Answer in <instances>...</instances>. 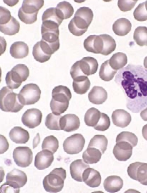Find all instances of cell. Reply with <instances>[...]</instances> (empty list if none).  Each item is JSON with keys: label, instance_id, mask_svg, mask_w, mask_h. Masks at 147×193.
Returning a JSON list of instances; mask_svg holds the SVG:
<instances>
[{"label": "cell", "instance_id": "cell-49", "mask_svg": "<svg viewBox=\"0 0 147 193\" xmlns=\"http://www.w3.org/2000/svg\"><path fill=\"white\" fill-rule=\"evenodd\" d=\"M144 67L147 69V56L144 59Z\"/></svg>", "mask_w": 147, "mask_h": 193}, {"label": "cell", "instance_id": "cell-9", "mask_svg": "<svg viewBox=\"0 0 147 193\" xmlns=\"http://www.w3.org/2000/svg\"><path fill=\"white\" fill-rule=\"evenodd\" d=\"M41 91L36 84L29 83L24 85L18 94L20 102L23 105L34 104L40 99Z\"/></svg>", "mask_w": 147, "mask_h": 193}, {"label": "cell", "instance_id": "cell-45", "mask_svg": "<svg viewBox=\"0 0 147 193\" xmlns=\"http://www.w3.org/2000/svg\"><path fill=\"white\" fill-rule=\"evenodd\" d=\"M0 8V25H3L10 20L12 16L10 11L7 9L1 6Z\"/></svg>", "mask_w": 147, "mask_h": 193}, {"label": "cell", "instance_id": "cell-39", "mask_svg": "<svg viewBox=\"0 0 147 193\" xmlns=\"http://www.w3.org/2000/svg\"><path fill=\"white\" fill-rule=\"evenodd\" d=\"M59 147V141L53 135L45 137L42 145V149L48 150L53 153L57 151Z\"/></svg>", "mask_w": 147, "mask_h": 193}, {"label": "cell", "instance_id": "cell-47", "mask_svg": "<svg viewBox=\"0 0 147 193\" xmlns=\"http://www.w3.org/2000/svg\"><path fill=\"white\" fill-rule=\"evenodd\" d=\"M140 116L144 121H147V107L141 111Z\"/></svg>", "mask_w": 147, "mask_h": 193}, {"label": "cell", "instance_id": "cell-28", "mask_svg": "<svg viewBox=\"0 0 147 193\" xmlns=\"http://www.w3.org/2000/svg\"><path fill=\"white\" fill-rule=\"evenodd\" d=\"M10 53L15 58H23L28 55L29 48L27 44L23 42H16L11 45Z\"/></svg>", "mask_w": 147, "mask_h": 193}, {"label": "cell", "instance_id": "cell-11", "mask_svg": "<svg viewBox=\"0 0 147 193\" xmlns=\"http://www.w3.org/2000/svg\"><path fill=\"white\" fill-rule=\"evenodd\" d=\"M85 143V140L82 134H74L65 140L63 143V149L67 154H77L82 150Z\"/></svg>", "mask_w": 147, "mask_h": 193}, {"label": "cell", "instance_id": "cell-33", "mask_svg": "<svg viewBox=\"0 0 147 193\" xmlns=\"http://www.w3.org/2000/svg\"><path fill=\"white\" fill-rule=\"evenodd\" d=\"M20 27L19 22L13 16L7 22L3 25H0L1 32L5 35H15L19 32Z\"/></svg>", "mask_w": 147, "mask_h": 193}, {"label": "cell", "instance_id": "cell-15", "mask_svg": "<svg viewBox=\"0 0 147 193\" xmlns=\"http://www.w3.org/2000/svg\"><path fill=\"white\" fill-rule=\"evenodd\" d=\"M13 158L18 166L26 168L29 166L33 160V152L27 147H18L13 151Z\"/></svg>", "mask_w": 147, "mask_h": 193}, {"label": "cell", "instance_id": "cell-2", "mask_svg": "<svg viewBox=\"0 0 147 193\" xmlns=\"http://www.w3.org/2000/svg\"><path fill=\"white\" fill-rule=\"evenodd\" d=\"M93 16V11L88 7H83L78 9L68 24L70 32L76 36L83 35L87 31Z\"/></svg>", "mask_w": 147, "mask_h": 193}, {"label": "cell", "instance_id": "cell-12", "mask_svg": "<svg viewBox=\"0 0 147 193\" xmlns=\"http://www.w3.org/2000/svg\"><path fill=\"white\" fill-rule=\"evenodd\" d=\"M6 182L4 184L13 189L16 192H19L20 188L24 186L27 182V177L24 172L14 168L7 173Z\"/></svg>", "mask_w": 147, "mask_h": 193}, {"label": "cell", "instance_id": "cell-29", "mask_svg": "<svg viewBox=\"0 0 147 193\" xmlns=\"http://www.w3.org/2000/svg\"><path fill=\"white\" fill-rule=\"evenodd\" d=\"M72 86L76 93L82 94L86 93L89 89L90 82L87 76H82L73 79Z\"/></svg>", "mask_w": 147, "mask_h": 193}, {"label": "cell", "instance_id": "cell-8", "mask_svg": "<svg viewBox=\"0 0 147 193\" xmlns=\"http://www.w3.org/2000/svg\"><path fill=\"white\" fill-rule=\"evenodd\" d=\"M29 74V69L25 64L16 65L6 74L5 80L7 87L12 90L18 88L27 80Z\"/></svg>", "mask_w": 147, "mask_h": 193}, {"label": "cell", "instance_id": "cell-14", "mask_svg": "<svg viewBox=\"0 0 147 193\" xmlns=\"http://www.w3.org/2000/svg\"><path fill=\"white\" fill-rule=\"evenodd\" d=\"M83 45L87 51L104 55L105 42L103 34L90 35L84 40Z\"/></svg>", "mask_w": 147, "mask_h": 193}, {"label": "cell", "instance_id": "cell-7", "mask_svg": "<svg viewBox=\"0 0 147 193\" xmlns=\"http://www.w3.org/2000/svg\"><path fill=\"white\" fill-rule=\"evenodd\" d=\"M0 109L5 112L17 113L24 105L19 101L18 94L7 86L3 87L0 92Z\"/></svg>", "mask_w": 147, "mask_h": 193}, {"label": "cell", "instance_id": "cell-38", "mask_svg": "<svg viewBox=\"0 0 147 193\" xmlns=\"http://www.w3.org/2000/svg\"><path fill=\"white\" fill-rule=\"evenodd\" d=\"M61 115H57L50 113L47 116L45 124L46 127L51 130H61L60 120Z\"/></svg>", "mask_w": 147, "mask_h": 193}, {"label": "cell", "instance_id": "cell-35", "mask_svg": "<svg viewBox=\"0 0 147 193\" xmlns=\"http://www.w3.org/2000/svg\"><path fill=\"white\" fill-rule=\"evenodd\" d=\"M108 143L107 139L103 135H95L90 140L88 147L95 148L103 154L106 150Z\"/></svg>", "mask_w": 147, "mask_h": 193}, {"label": "cell", "instance_id": "cell-31", "mask_svg": "<svg viewBox=\"0 0 147 193\" xmlns=\"http://www.w3.org/2000/svg\"><path fill=\"white\" fill-rule=\"evenodd\" d=\"M102 153L94 147H88L82 155L84 162L87 164H93L98 162L101 158Z\"/></svg>", "mask_w": 147, "mask_h": 193}, {"label": "cell", "instance_id": "cell-30", "mask_svg": "<svg viewBox=\"0 0 147 193\" xmlns=\"http://www.w3.org/2000/svg\"><path fill=\"white\" fill-rule=\"evenodd\" d=\"M56 13L61 19L70 18L74 13V9L69 2L64 1L59 3L56 8Z\"/></svg>", "mask_w": 147, "mask_h": 193}, {"label": "cell", "instance_id": "cell-26", "mask_svg": "<svg viewBox=\"0 0 147 193\" xmlns=\"http://www.w3.org/2000/svg\"><path fill=\"white\" fill-rule=\"evenodd\" d=\"M9 136L10 139L16 143H26L30 138L28 131L20 127L13 128L10 131Z\"/></svg>", "mask_w": 147, "mask_h": 193}, {"label": "cell", "instance_id": "cell-36", "mask_svg": "<svg viewBox=\"0 0 147 193\" xmlns=\"http://www.w3.org/2000/svg\"><path fill=\"white\" fill-rule=\"evenodd\" d=\"M117 71L113 69L109 63V60L105 61L101 65L99 72L100 78L105 81H109L113 78Z\"/></svg>", "mask_w": 147, "mask_h": 193}, {"label": "cell", "instance_id": "cell-34", "mask_svg": "<svg viewBox=\"0 0 147 193\" xmlns=\"http://www.w3.org/2000/svg\"><path fill=\"white\" fill-rule=\"evenodd\" d=\"M101 115V113L96 108H90L84 115V121L86 124L88 126L94 127L98 123Z\"/></svg>", "mask_w": 147, "mask_h": 193}, {"label": "cell", "instance_id": "cell-10", "mask_svg": "<svg viewBox=\"0 0 147 193\" xmlns=\"http://www.w3.org/2000/svg\"><path fill=\"white\" fill-rule=\"evenodd\" d=\"M59 26L53 22L42 21L41 30L42 39L50 44L60 45Z\"/></svg>", "mask_w": 147, "mask_h": 193}, {"label": "cell", "instance_id": "cell-51", "mask_svg": "<svg viewBox=\"0 0 147 193\" xmlns=\"http://www.w3.org/2000/svg\"></svg>", "mask_w": 147, "mask_h": 193}, {"label": "cell", "instance_id": "cell-17", "mask_svg": "<svg viewBox=\"0 0 147 193\" xmlns=\"http://www.w3.org/2000/svg\"><path fill=\"white\" fill-rule=\"evenodd\" d=\"M113 150L115 158L120 161H125L131 157L133 147L130 143L125 141L116 142Z\"/></svg>", "mask_w": 147, "mask_h": 193}, {"label": "cell", "instance_id": "cell-21", "mask_svg": "<svg viewBox=\"0 0 147 193\" xmlns=\"http://www.w3.org/2000/svg\"><path fill=\"white\" fill-rule=\"evenodd\" d=\"M83 182L90 187H98L101 183V176L100 173L94 169L88 168L86 169L82 174Z\"/></svg>", "mask_w": 147, "mask_h": 193}, {"label": "cell", "instance_id": "cell-46", "mask_svg": "<svg viewBox=\"0 0 147 193\" xmlns=\"http://www.w3.org/2000/svg\"><path fill=\"white\" fill-rule=\"evenodd\" d=\"M0 137V154H2L7 150L9 144L6 139L3 135H1Z\"/></svg>", "mask_w": 147, "mask_h": 193}, {"label": "cell", "instance_id": "cell-3", "mask_svg": "<svg viewBox=\"0 0 147 193\" xmlns=\"http://www.w3.org/2000/svg\"><path fill=\"white\" fill-rule=\"evenodd\" d=\"M52 95L50 103L51 110L55 115H60L68 108L72 97L71 92L67 87L59 85L53 89Z\"/></svg>", "mask_w": 147, "mask_h": 193}, {"label": "cell", "instance_id": "cell-4", "mask_svg": "<svg viewBox=\"0 0 147 193\" xmlns=\"http://www.w3.org/2000/svg\"><path fill=\"white\" fill-rule=\"evenodd\" d=\"M44 4L43 0H24L18 11L19 18L26 24L33 23L37 20L38 11Z\"/></svg>", "mask_w": 147, "mask_h": 193}, {"label": "cell", "instance_id": "cell-13", "mask_svg": "<svg viewBox=\"0 0 147 193\" xmlns=\"http://www.w3.org/2000/svg\"><path fill=\"white\" fill-rule=\"evenodd\" d=\"M128 175L141 184L147 185V163L136 162L130 164L127 168Z\"/></svg>", "mask_w": 147, "mask_h": 193}, {"label": "cell", "instance_id": "cell-50", "mask_svg": "<svg viewBox=\"0 0 147 193\" xmlns=\"http://www.w3.org/2000/svg\"><path fill=\"white\" fill-rule=\"evenodd\" d=\"M145 5L146 10L147 11V1H146L145 2Z\"/></svg>", "mask_w": 147, "mask_h": 193}, {"label": "cell", "instance_id": "cell-41", "mask_svg": "<svg viewBox=\"0 0 147 193\" xmlns=\"http://www.w3.org/2000/svg\"><path fill=\"white\" fill-rule=\"evenodd\" d=\"M120 141L127 142L134 147L136 145L138 139L134 133L129 131H123L119 134L116 137V142Z\"/></svg>", "mask_w": 147, "mask_h": 193}, {"label": "cell", "instance_id": "cell-5", "mask_svg": "<svg viewBox=\"0 0 147 193\" xmlns=\"http://www.w3.org/2000/svg\"><path fill=\"white\" fill-rule=\"evenodd\" d=\"M98 66V61L94 58L84 57L72 65L70 71L71 76L74 79L80 76L94 74L97 72Z\"/></svg>", "mask_w": 147, "mask_h": 193}, {"label": "cell", "instance_id": "cell-37", "mask_svg": "<svg viewBox=\"0 0 147 193\" xmlns=\"http://www.w3.org/2000/svg\"><path fill=\"white\" fill-rule=\"evenodd\" d=\"M133 38L139 46H147V27L145 26L137 27L134 31Z\"/></svg>", "mask_w": 147, "mask_h": 193}, {"label": "cell", "instance_id": "cell-48", "mask_svg": "<svg viewBox=\"0 0 147 193\" xmlns=\"http://www.w3.org/2000/svg\"><path fill=\"white\" fill-rule=\"evenodd\" d=\"M142 133L144 138L147 141V124L143 127L142 129Z\"/></svg>", "mask_w": 147, "mask_h": 193}, {"label": "cell", "instance_id": "cell-27", "mask_svg": "<svg viewBox=\"0 0 147 193\" xmlns=\"http://www.w3.org/2000/svg\"><path fill=\"white\" fill-rule=\"evenodd\" d=\"M131 24L128 19L121 18L115 21L113 25L112 29L116 35L123 36L131 31Z\"/></svg>", "mask_w": 147, "mask_h": 193}, {"label": "cell", "instance_id": "cell-24", "mask_svg": "<svg viewBox=\"0 0 147 193\" xmlns=\"http://www.w3.org/2000/svg\"><path fill=\"white\" fill-rule=\"evenodd\" d=\"M107 93L101 86H94L88 94L89 101L96 105H100L105 102L107 98Z\"/></svg>", "mask_w": 147, "mask_h": 193}, {"label": "cell", "instance_id": "cell-19", "mask_svg": "<svg viewBox=\"0 0 147 193\" xmlns=\"http://www.w3.org/2000/svg\"><path fill=\"white\" fill-rule=\"evenodd\" d=\"M53 153L47 149H43L35 156L34 166L38 170H43L50 167L53 161Z\"/></svg>", "mask_w": 147, "mask_h": 193}, {"label": "cell", "instance_id": "cell-1", "mask_svg": "<svg viewBox=\"0 0 147 193\" xmlns=\"http://www.w3.org/2000/svg\"><path fill=\"white\" fill-rule=\"evenodd\" d=\"M115 81L122 88L127 108L139 113L147 106V69L142 65L128 64L121 69Z\"/></svg>", "mask_w": 147, "mask_h": 193}, {"label": "cell", "instance_id": "cell-44", "mask_svg": "<svg viewBox=\"0 0 147 193\" xmlns=\"http://www.w3.org/2000/svg\"><path fill=\"white\" fill-rule=\"evenodd\" d=\"M137 1V0H118L117 5L120 10L125 12L131 10Z\"/></svg>", "mask_w": 147, "mask_h": 193}, {"label": "cell", "instance_id": "cell-20", "mask_svg": "<svg viewBox=\"0 0 147 193\" xmlns=\"http://www.w3.org/2000/svg\"><path fill=\"white\" fill-rule=\"evenodd\" d=\"M79 117L76 115L68 114L62 116L60 120L61 130L69 132L77 130L80 125Z\"/></svg>", "mask_w": 147, "mask_h": 193}, {"label": "cell", "instance_id": "cell-43", "mask_svg": "<svg viewBox=\"0 0 147 193\" xmlns=\"http://www.w3.org/2000/svg\"><path fill=\"white\" fill-rule=\"evenodd\" d=\"M110 124V120L108 115L105 113H101L100 118L94 128L96 130L104 131L109 129Z\"/></svg>", "mask_w": 147, "mask_h": 193}, {"label": "cell", "instance_id": "cell-22", "mask_svg": "<svg viewBox=\"0 0 147 193\" xmlns=\"http://www.w3.org/2000/svg\"><path fill=\"white\" fill-rule=\"evenodd\" d=\"M113 124L122 128L128 126L130 123L131 117L130 114L124 109H116L111 115Z\"/></svg>", "mask_w": 147, "mask_h": 193}, {"label": "cell", "instance_id": "cell-32", "mask_svg": "<svg viewBox=\"0 0 147 193\" xmlns=\"http://www.w3.org/2000/svg\"><path fill=\"white\" fill-rule=\"evenodd\" d=\"M127 62V58L126 54L121 52L114 54L109 60V63L111 67L117 71L123 68Z\"/></svg>", "mask_w": 147, "mask_h": 193}, {"label": "cell", "instance_id": "cell-18", "mask_svg": "<svg viewBox=\"0 0 147 193\" xmlns=\"http://www.w3.org/2000/svg\"><path fill=\"white\" fill-rule=\"evenodd\" d=\"M34 48L36 56L40 59L47 61L50 59L51 55L57 50L42 39L34 45Z\"/></svg>", "mask_w": 147, "mask_h": 193}, {"label": "cell", "instance_id": "cell-23", "mask_svg": "<svg viewBox=\"0 0 147 193\" xmlns=\"http://www.w3.org/2000/svg\"><path fill=\"white\" fill-rule=\"evenodd\" d=\"M89 167L90 166L82 159L74 160L71 164L70 166V173L71 177L78 182H83V173L84 170Z\"/></svg>", "mask_w": 147, "mask_h": 193}, {"label": "cell", "instance_id": "cell-42", "mask_svg": "<svg viewBox=\"0 0 147 193\" xmlns=\"http://www.w3.org/2000/svg\"><path fill=\"white\" fill-rule=\"evenodd\" d=\"M134 17L136 20L142 21L147 20V11L145 2L140 3L135 9L133 12Z\"/></svg>", "mask_w": 147, "mask_h": 193}, {"label": "cell", "instance_id": "cell-16", "mask_svg": "<svg viewBox=\"0 0 147 193\" xmlns=\"http://www.w3.org/2000/svg\"><path fill=\"white\" fill-rule=\"evenodd\" d=\"M42 116V113L39 109H30L24 113L22 117V121L25 126L33 129L40 125Z\"/></svg>", "mask_w": 147, "mask_h": 193}, {"label": "cell", "instance_id": "cell-40", "mask_svg": "<svg viewBox=\"0 0 147 193\" xmlns=\"http://www.w3.org/2000/svg\"><path fill=\"white\" fill-rule=\"evenodd\" d=\"M42 19V21H47L55 22L59 26L63 21L57 15L56 8L54 7H50L46 9L43 13Z\"/></svg>", "mask_w": 147, "mask_h": 193}, {"label": "cell", "instance_id": "cell-6", "mask_svg": "<svg viewBox=\"0 0 147 193\" xmlns=\"http://www.w3.org/2000/svg\"><path fill=\"white\" fill-rule=\"evenodd\" d=\"M66 176V170L62 168L54 169L43 180V186L45 190L49 192H60L64 186Z\"/></svg>", "mask_w": 147, "mask_h": 193}, {"label": "cell", "instance_id": "cell-25", "mask_svg": "<svg viewBox=\"0 0 147 193\" xmlns=\"http://www.w3.org/2000/svg\"><path fill=\"white\" fill-rule=\"evenodd\" d=\"M123 186V181L121 178L117 176H108L104 180L103 186L107 192L115 193L119 191Z\"/></svg>", "mask_w": 147, "mask_h": 193}]
</instances>
